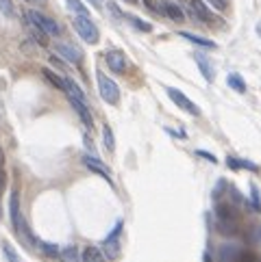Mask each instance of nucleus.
<instances>
[{
  "label": "nucleus",
  "mask_w": 261,
  "mask_h": 262,
  "mask_svg": "<svg viewBox=\"0 0 261 262\" xmlns=\"http://www.w3.org/2000/svg\"><path fill=\"white\" fill-rule=\"evenodd\" d=\"M26 22H29V24H33V26H37V29L44 31L46 35H50V37H57L59 33H61V26H59L57 22L53 20V17L44 16V13L35 11V9L26 11Z\"/></svg>",
  "instance_id": "nucleus-1"
},
{
  "label": "nucleus",
  "mask_w": 261,
  "mask_h": 262,
  "mask_svg": "<svg viewBox=\"0 0 261 262\" xmlns=\"http://www.w3.org/2000/svg\"><path fill=\"white\" fill-rule=\"evenodd\" d=\"M72 24H74V31L81 35L83 41H87V44H98V39H100V33H98V26L87 16H76Z\"/></svg>",
  "instance_id": "nucleus-2"
},
{
  "label": "nucleus",
  "mask_w": 261,
  "mask_h": 262,
  "mask_svg": "<svg viewBox=\"0 0 261 262\" xmlns=\"http://www.w3.org/2000/svg\"><path fill=\"white\" fill-rule=\"evenodd\" d=\"M96 81H98V91H100V98L107 102V104H118L120 102V89L111 81L109 76H105L102 72L96 74Z\"/></svg>",
  "instance_id": "nucleus-3"
},
{
  "label": "nucleus",
  "mask_w": 261,
  "mask_h": 262,
  "mask_svg": "<svg viewBox=\"0 0 261 262\" xmlns=\"http://www.w3.org/2000/svg\"><path fill=\"white\" fill-rule=\"evenodd\" d=\"M168 96H170V100L174 102L179 109H183L185 113H189V115H200L198 104H194V102L189 100V98L185 96L183 91H179V89H174V87H168Z\"/></svg>",
  "instance_id": "nucleus-4"
},
{
  "label": "nucleus",
  "mask_w": 261,
  "mask_h": 262,
  "mask_svg": "<svg viewBox=\"0 0 261 262\" xmlns=\"http://www.w3.org/2000/svg\"><path fill=\"white\" fill-rule=\"evenodd\" d=\"M120 234H122V221L115 223L111 234L105 238V254L109 260H115L120 256Z\"/></svg>",
  "instance_id": "nucleus-5"
},
{
  "label": "nucleus",
  "mask_w": 261,
  "mask_h": 262,
  "mask_svg": "<svg viewBox=\"0 0 261 262\" xmlns=\"http://www.w3.org/2000/svg\"><path fill=\"white\" fill-rule=\"evenodd\" d=\"M189 11H192V16L196 20L205 22V24H216L218 22V17L213 16L211 9H209L203 0H189Z\"/></svg>",
  "instance_id": "nucleus-6"
},
{
  "label": "nucleus",
  "mask_w": 261,
  "mask_h": 262,
  "mask_svg": "<svg viewBox=\"0 0 261 262\" xmlns=\"http://www.w3.org/2000/svg\"><path fill=\"white\" fill-rule=\"evenodd\" d=\"M55 50H57L59 54H61V59H65L68 63H74V65H78L83 61V52H81V48H76L74 44H57L55 46Z\"/></svg>",
  "instance_id": "nucleus-7"
},
{
  "label": "nucleus",
  "mask_w": 261,
  "mask_h": 262,
  "mask_svg": "<svg viewBox=\"0 0 261 262\" xmlns=\"http://www.w3.org/2000/svg\"><path fill=\"white\" fill-rule=\"evenodd\" d=\"M105 61H107V65H109L111 72H115V74L127 72V57H124V52H120V50H111V52H107Z\"/></svg>",
  "instance_id": "nucleus-8"
},
{
  "label": "nucleus",
  "mask_w": 261,
  "mask_h": 262,
  "mask_svg": "<svg viewBox=\"0 0 261 262\" xmlns=\"http://www.w3.org/2000/svg\"><path fill=\"white\" fill-rule=\"evenodd\" d=\"M9 213H11V226H13V230H18V228H20V221H22L20 193H18V191H11V199H9Z\"/></svg>",
  "instance_id": "nucleus-9"
},
{
  "label": "nucleus",
  "mask_w": 261,
  "mask_h": 262,
  "mask_svg": "<svg viewBox=\"0 0 261 262\" xmlns=\"http://www.w3.org/2000/svg\"><path fill=\"white\" fill-rule=\"evenodd\" d=\"M70 104H72V109L76 111V115L83 119V124L87 126V128H92L94 126V117H92L90 113V109H87V104L85 102H81V100H74V98H70Z\"/></svg>",
  "instance_id": "nucleus-10"
},
{
  "label": "nucleus",
  "mask_w": 261,
  "mask_h": 262,
  "mask_svg": "<svg viewBox=\"0 0 261 262\" xmlns=\"http://www.w3.org/2000/svg\"><path fill=\"white\" fill-rule=\"evenodd\" d=\"M240 254H242L240 247L233 245V243H226V245H220V249H218V262H235Z\"/></svg>",
  "instance_id": "nucleus-11"
},
{
  "label": "nucleus",
  "mask_w": 261,
  "mask_h": 262,
  "mask_svg": "<svg viewBox=\"0 0 261 262\" xmlns=\"http://www.w3.org/2000/svg\"><path fill=\"white\" fill-rule=\"evenodd\" d=\"M194 61L198 63V69H200V74L205 76V81H207V82H213V78H216V72H213V67H211V63H209V59L205 57V54L196 52V54H194Z\"/></svg>",
  "instance_id": "nucleus-12"
},
{
  "label": "nucleus",
  "mask_w": 261,
  "mask_h": 262,
  "mask_svg": "<svg viewBox=\"0 0 261 262\" xmlns=\"http://www.w3.org/2000/svg\"><path fill=\"white\" fill-rule=\"evenodd\" d=\"M83 163H85V165H87V169L96 171L98 176H102V178H105V180H109V182H111V171L107 169V167L102 165V163L98 161L96 156H90V154H87V156H83Z\"/></svg>",
  "instance_id": "nucleus-13"
},
{
  "label": "nucleus",
  "mask_w": 261,
  "mask_h": 262,
  "mask_svg": "<svg viewBox=\"0 0 261 262\" xmlns=\"http://www.w3.org/2000/svg\"><path fill=\"white\" fill-rule=\"evenodd\" d=\"M63 91L68 93V98H74V100L85 102V93H83V89L78 87L72 78H63Z\"/></svg>",
  "instance_id": "nucleus-14"
},
{
  "label": "nucleus",
  "mask_w": 261,
  "mask_h": 262,
  "mask_svg": "<svg viewBox=\"0 0 261 262\" xmlns=\"http://www.w3.org/2000/svg\"><path fill=\"white\" fill-rule=\"evenodd\" d=\"M183 39H187V41H192V44L196 46H203V48H209V50H216L218 46H216V41H211V39H205V37H198V35H194V33H187V31H181L179 33Z\"/></svg>",
  "instance_id": "nucleus-15"
},
{
  "label": "nucleus",
  "mask_w": 261,
  "mask_h": 262,
  "mask_svg": "<svg viewBox=\"0 0 261 262\" xmlns=\"http://www.w3.org/2000/svg\"><path fill=\"white\" fill-rule=\"evenodd\" d=\"M81 262H107V258H105V254H102V249H98V247L90 245V247H85V249H83Z\"/></svg>",
  "instance_id": "nucleus-16"
},
{
  "label": "nucleus",
  "mask_w": 261,
  "mask_h": 262,
  "mask_svg": "<svg viewBox=\"0 0 261 262\" xmlns=\"http://www.w3.org/2000/svg\"><path fill=\"white\" fill-rule=\"evenodd\" d=\"M216 228L222 236H235L237 234V221H233V219H218Z\"/></svg>",
  "instance_id": "nucleus-17"
},
{
  "label": "nucleus",
  "mask_w": 261,
  "mask_h": 262,
  "mask_svg": "<svg viewBox=\"0 0 261 262\" xmlns=\"http://www.w3.org/2000/svg\"><path fill=\"white\" fill-rule=\"evenodd\" d=\"M226 165L231 167V169H235V171H240V169L259 171V167L255 165V163H250V161H244V158H233V156H228V158H226Z\"/></svg>",
  "instance_id": "nucleus-18"
},
{
  "label": "nucleus",
  "mask_w": 261,
  "mask_h": 262,
  "mask_svg": "<svg viewBox=\"0 0 261 262\" xmlns=\"http://www.w3.org/2000/svg\"><path fill=\"white\" fill-rule=\"evenodd\" d=\"M216 214H218V219H233V221H237V210H235V206H231V204H226V202H218L216 204Z\"/></svg>",
  "instance_id": "nucleus-19"
},
{
  "label": "nucleus",
  "mask_w": 261,
  "mask_h": 262,
  "mask_svg": "<svg viewBox=\"0 0 261 262\" xmlns=\"http://www.w3.org/2000/svg\"><path fill=\"white\" fill-rule=\"evenodd\" d=\"M163 13H166L170 20H174V22H183L185 20L181 7H179V4H174V2H163Z\"/></svg>",
  "instance_id": "nucleus-20"
},
{
  "label": "nucleus",
  "mask_w": 261,
  "mask_h": 262,
  "mask_svg": "<svg viewBox=\"0 0 261 262\" xmlns=\"http://www.w3.org/2000/svg\"><path fill=\"white\" fill-rule=\"evenodd\" d=\"M59 260L61 262H81V254H78V247L76 245H68L61 249L59 254Z\"/></svg>",
  "instance_id": "nucleus-21"
},
{
  "label": "nucleus",
  "mask_w": 261,
  "mask_h": 262,
  "mask_svg": "<svg viewBox=\"0 0 261 262\" xmlns=\"http://www.w3.org/2000/svg\"><path fill=\"white\" fill-rule=\"evenodd\" d=\"M226 82H228V87L235 89L237 93H244L246 91V82H244V78H242L240 74H228Z\"/></svg>",
  "instance_id": "nucleus-22"
},
{
  "label": "nucleus",
  "mask_w": 261,
  "mask_h": 262,
  "mask_svg": "<svg viewBox=\"0 0 261 262\" xmlns=\"http://www.w3.org/2000/svg\"><path fill=\"white\" fill-rule=\"evenodd\" d=\"M102 141H105V147L109 149V152H113L115 149V139H113V130H111V126H102Z\"/></svg>",
  "instance_id": "nucleus-23"
},
{
  "label": "nucleus",
  "mask_w": 261,
  "mask_h": 262,
  "mask_svg": "<svg viewBox=\"0 0 261 262\" xmlns=\"http://www.w3.org/2000/svg\"><path fill=\"white\" fill-rule=\"evenodd\" d=\"M39 247H41V251H44V256H48V258H59V254H61V249H59L57 245H53V243L39 241Z\"/></svg>",
  "instance_id": "nucleus-24"
},
{
  "label": "nucleus",
  "mask_w": 261,
  "mask_h": 262,
  "mask_svg": "<svg viewBox=\"0 0 261 262\" xmlns=\"http://www.w3.org/2000/svg\"><path fill=\"white\" fill-rule=\"evenodd\" d=\"M2 251H4V256L9 258V262H22V258L18 256V251H16V247H13L9 241H2Z\"/></svg>",
  "instance_id": "nucleus-25"
},
{
  "label": "nucleus",
  "mask_w": 261,
  "mask_h": 262,
  "mask_svg": "<svg viewBox=\"0 0 261 262\" xmlns=\"http://www.w3.org/2000/svg\"><path fill=\"white\" fill-rule=\"evenodd\" d=\"M124 17H127V20H129L137 31H142V33H150V31H152V24H148V22L139 20V17H135V16H124Z\"/></svg>",
  "instance_id": "nucleus-26"
},
{
  "label": "nucleus",
  "mask_w": 261,
  "mask_h": 262,
  "mask_svg": "<svg viewBox=\"0 0 261 262\" xmlns=\"http://www.w3.org/2000/svg\"><path fill=\"white\" fill-rule=\"evenodd\" d=\"M65 2H68V7L72 9L76 16H87L90 17V11H87V7L81 2V0H65Z\"/></svg>",
  "instance_id": "nucleus-27"
},
{
  "label": "nucleus",
  "mask_w": 261,
  "mask_h": 262,
  "mask_svg": "<svg viewBox=\"0 0 261 262\" xmlns=\"http://www.w3.org/2000/svg\"><path fill=\"white\" fill-rule=\"evenodd\" d=\"M44 76L48 78V81L53 82V85L57 87V89H61V91H63V78L59 76L57 72H53V69H48V67H46V69H44Z\"/></svg>",
  "instance_id": "nucleus-28"
},
{
  "label": "nucleus",
  "mask_w": 261,
  "mask_h": 262,
  "mask_svg": "<svg viewBox=\"0 0 261 262\" xmlns=\"http://www.w3.org/2000/svg\"><path fill=\"white\" fill-rule=\"evenodd\" d=\"M235 262H261V258L257 254H253V251H242Z\"/></svg>",
  "instance_id": "nucleus-29"
},
{
  "label": "nucleus",
  "mask_w": 261,
  "mask_h": 262,
  "mask_svg": "<svg viewBox=\"0 0 261 262\" xmlns=\"http://www.w3.org/2000/svg\"><path fill=\"white\" fill-rule=\"evenodd\" d=\"M0 11H2L7 17L16 16V13H13V2H11V0H0Z\"/></svg>",
  "instance_id": "nucleus-30"
},
{
  "label": "nucleus",
  "mask_w": 261,
  "mask_h": 262,
  "mask_svg": "<svg viewBox=\"0 0 261 262\" xmlns=\"http://www.w3.org/2000/svg\"><path fill=\"white\" fill-rule=\"evenodd\" d=\"M250 197H253V206H255V208H257L259 210V213H261V197H259V189H257V186H250Z\"/></svg>",
  "instance_id": "nucleus-31"
},
{
  "label": "nucleus",
  "mask_w": 261,
  "mask_h": 262,
  "mask_svg": "<svg viewBox=\"0 0 261 262\" xmlns=\"http://www.w3.org/2000/svg\"><path fill=\"white\" fill-rule=\"evenodd\" d=\"M144 4H146L150 11H155V13H163V4H159L157 0H144Z\"/></svg>",
  "instance_id": "nucleus-32"
},
{
  "label": "nucleus",
  "mask_w": 261,
  "mask_h": 262,
  "mask_svg": "<svg viewBox=\"0 0 261 262\" xmlns=\"http://www.w3.org/2000/svg\"><path fill=\"white\" fill-rule=\"evenodd\" d=\"M209 4H211L213 9H218V11H224V9L228 7V0H207Z\"/></svg>",
  "instance_id": "nucleus-33"
},
{
  "label": "nucleus",
  "mask_w": 261,
  "mask_h": 262,
  "mask_svg": "<svg viewBox=\"0 0 261 262\" xmlns=\"http://www.w3.org/2000/svg\"><path fill=\"white\" fill-rule=\"evenodd\" d=\"M226 189V180H224V178H222V180L220 182H218V184H216V189H213V197H220V193H222V191H224Z\"/></svg>",
  "instance_id": "nucleus-34"
},
{
  "label": "nucleus",
  "mask_w": 261,
  "mask_h": 262,
  "mask_svg": "<svg viewBox=\"0 0 261 262\" xmlns=\"http://www.w3.org/2000/svg\"><path fill=\"white\" fill-rule=\"evenodd\" d=\"M196 154H198V156H203V158H207V161H209V163H218V158H216V156H213V154L205 152V149H198V152H196Z\"/></svg>",
  "instance_id": "nucleus-35"
},
{
  "label": "nucleus",
  "mask_w": 261,
  "mask_h": 262,
  "mask_svg": "<svg viewBox=\"0 0 261 262\" xmlns=\"http://www.w3.org/2000/svg\"><path fill=\"white\" fill-rule=\"evenodd\" d=\"M2 184H4V174H2V167H0V189H2Z\"/></svg>",
  "instance_id": "nucleus-36"
},
{
  "label": "nucleus",
  "mask_w": 261,
  "mask_h": 262,
  "mask_svg": "<svg viewBox=\"0 0 261 262\" xmlns=\"http://www.w3.org/2000/svg\"><path fill=\"white\" fill-rule=\"evenodd\" d=\"M2 163H4V154H2V149H0V167H2Z\"/></svg>",
  "instance_id": "nucleus-37"
},
{
  "label": "nucleus",
  "mask_w": 261,
  "mask_h": 262,
  "mask_svg": "<svg viewBox=\"0 0 261 262\" xmlns=\"http://www.w3.org/2000/svg\"><path fill=\"white\" fill-rule=\"evenodd\" d=\"M92 4H94V7H100V0H90Z\"/></svg>",
  "instance_id": "nucleus-38"
},
{
  "label": "nucleus",
  "mask_w": 261,
  "mask_h": 262,
  "mask_svg": "<svg viewBox=\"0 0 261 262\" xmlns=\"http://www.w3.org/2000/svg\"><path fill=\"white\" fill-rule=\"evenodd\" d=\"M129 2H135V0H129Z\"/></svg>",
  "instance_id": "nucleus-39"
},
{
  "label": "nucleus",
  "mask_w": 261,
  "mask_h": 262,
  "mask_svg": "<svg viewBox=\"0 0 261 262\" xmlns=\"http://www.w3.org/2000/svg\"><path fill=\"white\" fill-rule=\"evenodd\" d=\"M26 2H33V0H26Z\"/></svg>",
  "instance_id": "nucleus-40"
}]
</instances>
